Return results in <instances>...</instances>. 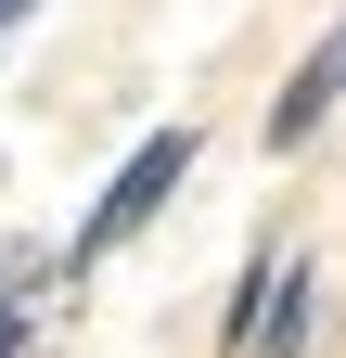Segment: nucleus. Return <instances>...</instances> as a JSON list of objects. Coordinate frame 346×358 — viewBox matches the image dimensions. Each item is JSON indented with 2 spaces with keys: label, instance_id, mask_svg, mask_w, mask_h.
Here are the masks:
<instances>
[{
  "label": "nucleus",
  "instance_id": "1",
  "mask_svg": "<svg viewBox=\"0 0 346 358\" xmlns=\"http://www.w3.org/2000/svg\"><path fill=\"white\" fill-rule=\"evenodd\" d=\"M193 154H205L193 128H141V141H128V154L103 166V192H90V217L64 231V282H90V268H103L116 243H141L154 217L180 205V179H193Z\"/></svg>",
  "mask_w": 346,
  "mask_h": 358
},
{
  "label": "nucleus",
  "instance_id": "2",
  "mask_svg": "<svg viewBox=\"0 0 346 358\" xmlns=\"http://www.w3.org/2000/svg\"><path fill=\"white\" fill-rule=\"evenodd\" d=\"M333 115H346V26H333L321 52H308V64H295V77L270 90V154H308Z\"/></svg>",
  "mask_w": 346,
  "mask_h": 358
},
{
  "label": "nucleus",
  "instance_id": "3",
  "mask_svg": "<svg viewBox=\"0 0 346 358\" xmlns=\"http://www.w3.org/2000/svg\"><path fill=\"white\" fill-rule=\"evenodd\" d=\"M308 345H321V256H295V243H282V268H270V307H256L244 358H308Z\"/></svg>",
  "mask_w": 346,
  "mask_h": 358
},
{
  "label": "nucleus",
  "instance_id": "4",
  "mask_svg": "<svg viewBox=\"0 0 346 358\" xmlns=\"http://www.w3.org/2000/svg\"><path fill=\"white\" fill-rule=\"evenodd\" d=\"M270 268H282V243H256V256H244V282L219 294V358H244V333H256V307H270Z\"/></svg>",
  "mask_w": 346,
  "mask_h": 358
},
{
  "label": "nucleus",
  "instance_id": "5",
  "mask_svg": "<svg viewBox=\"0 0 346 358\" xmlns=\"http://www.w3.org/2000/svg\"><path fill=\"white\" fill-rule=\"evenodd\" d=\"M26 13H39V0H0V38H13V26H26Z\"/></svg>",
  "mask_w": 346,
  "mask_h": 358
}]
</instances>
